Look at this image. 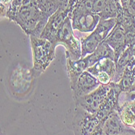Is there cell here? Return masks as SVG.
I'll use <instances>...</instances> for the list:
<instances>
[{
  "instance_id": "4fadbf2b",
  "label": "cell",
  "mask_w": 135,
  "mask_h": 135,
  "mask_svg": "<svg viewBox=\"0 0 135 135\" xmlns=\"http://www.w3.org/2000/svg\"><path fill=\"white\" fill-rule=\"evenodd\" d=\"M90 67L87 57H81L78 60H71L66 57V71L70 79V88L75 85L82 75V73Z\"/></svg>"
},
{
  "instance_id": "30bf717a",
  "label": "cell",
  "mask_w": 135,
  "mask_h": 135,
  "mask_svg": "<svg viewBox=\"0 0 135 135\" xmlns=\"http://www.w3.org/2000/svg\"><path fill=\"white\" fill-rule=\"evenodd\" d=\"M100 84L96 77L92 75L88 70H85L79 76L76 83L71 88L73 91V99L75 100L91 93Z\"/></svg>"
},
{
  "instance_id": "44dd1931",
  "label": "cell",
  "mask_w": 135,
  "mask_h": 135,
  "mask_svg": "<svg viewBox=\"0 0 135 135\" xmlns=\"http://www.w3.org/2000/svg\"><path fill=\"white\" fill-rule=\"evenodd\" d=\"M13 0H0V16L6 18L8 9Z\"/></svg>"
},
{
  "instance_id": "2e32d148",
  "label": "cell",
  "mask_w": 135,
  "mask_h": 135,
  "mask_svg": "<svg viewBox=\"0 0 135 135\" xmlns=\"http://www.w3.org/2000/svg\"><path fill=\"white\" fill-rule=\"evenodd\" d=\"M87 70L94 76H95L99 73H107L113 78V80L116 73V62L112 58H102L99 62H97L94 66L89 67Z\"/></svg>"
},
{
  "instance_id": "8992f818",
  "label": "cell",
  "mask_w": 135,
  "mask_h": 135,
  "mask_svg": "<svg viewBox=\"0 0 135 135\" xmlns=\"http://www.w3.org/2000/svg\"><path fill=\"white\" fill-rule=\"evenodd\" d=\"M113 83L109 84H100L91 93L75 99V105L87 110L91 113H97L104 107L108 102L113 89Z\"/></svg>"
},
{
  "instance_id": "52a82bcc",
  "label": "cell",
  "mask_w": 135,
  "mask_h": 135,
  "mask_svg": "<svg viewBox=\"0 0 135 135\" xmlns=\"http://www.w3.org/2000/svg\"><path fill=\"white\" fill-rule=\"evenodd\" d=\"M55 45H62L66 49V57L71 60H78L82 57L81 41L74 34L71 18L69 14L63 25L57 34Z\"/></svg>"
},
{
  "instance_id": "ffe728a7",
  "label": "cell",
  "mask_w": 135,
  "mask_h": 135,
  "mask_svg": "<svg viewBox=\"0 0 135 135\" xmlns=\"http://www.w3.org/2000/svg\"><path fill=\"white\" fill-rule=\"evenodd\" d=\"M124 11L135 18V0H120Z\"/></svg>"
},
{
  "instance_id": "ac0fdd59",
  "label": "cell",
  "mask_w": 135,
  "mask_h": 135,
  "mask_svg": "<svg viewBox=\"0 0 135 135\" xmlns=\"http://www.w3.org/2000/svg\"><path fill=\"white\" fill-rule=\"evenodd\" d=\"M36 3L43 14L50 18L60 7V0H36Z\"/></svg>"
},
{
  "instance_id": "9c48e42d",
  "label": "cell",
  "mask_w": 135,
  "mask_h": 135,
  "mask_svg": "<svg viewBox=\"0 0 135 135\" xmlns=\"http://www.w3.org/2000/svg\"><path fill=\"white\" fill-rule=\"evenodd\" d=\"M135 134V129L123 123L117 109H114L105 118L102 126V135Z\"/></svg>"
},
{
  "instance_id": "7c38bea8",
  "label": "cell",
  "mask_w": 135,
  "mask_h": 135,
  "mask_svg": "<svg viewBox=\"0 0 135 135\" xmlns=\"http://www.w3.org/2000/svg\"><path fill=\"white\" fill-rule=\"evenodd\" d=\"M111 48L113 50L115 54V62L120 56V54L125 51L127 48L126 43V34L124 28L121 27L120 23H117L114 28L111 31L104 40Z\"/></svg>"
},
{
  "instance_id": "ba28073f",
  "label": "cell",
  "mask_w": 135,
  "mask_h": 135,
  "mask_svg": "<svg viewBox=\"0 0 135 135\" xmlns=\"http://www.w3.org/2000/svg\"><path fill=\"white\" fill-rule=\"evenodd\" d=\"M70 11L66 6H60L58 9L49 18L47 23L40 36L44 37L55 45L58 32L69 16ZM57 46V45H56Z\"/></svg>"
},
{
  "instance_id": "277c9868",
  "label": "cell",
  "mask_w": 135,
  "mask_h": 135,
  "mask_svg": "<svg viewBox=\"0 0 135 135\" xmlns=\"http://www.w3.org/2000/svg\"><path fill=\"white\" fill-rule=\"evenodd\" d=\"M104 120L95 114L75 105L72 120V130L75 135H102Z\"/></svg>"
},
{
  "instance_id": "603a6c76",
  "label": "cell",
  "mask_w": 135,
  "mask_h": 135,
  "mask_svg": "<svg viewBox=\"0 0 135 135\" xmlns=\"http://www.w3.org/2000/svg\"><path fill=\"white\" fill-rule=\"evenodd\" d=\"M68 3H69V0H60V6H66L68 7Z\"/></svg>"
},
{
  "instance_id": "9a60e30c",
  "label": "cell",
  "mask_w": 135,
  "mask_h": 135,
  "mask_svg": "<svg viewBox=\"0 0 135 135\" xmlns=\"http://www.w3.org/2000/svg\"><path fill=\"white\" fill-rule=\"evenodd\" d=\"M86 57H87L88 60L90 67L94 66L97 62H99L102 58L109 57L115 61V54H114L113 50L111 48V46L104 41L100 44V45L97 47V49L92 54H88Z\"/></svg>"
},
{
  "instance_id": "d6986e66",
  "label": "cell",
  "mask_w": 135,
  "mask_h": 135,
  "mask_svg": "<svg viewBox=\"0 0 135 135\" xmlns=\"http://www.w3.org/2000/svg\"><path fill=\"white\" fill-rule=\"evenodd\" d=\"M23 3V0H13L8 9V11L7 13V16L6 18H7L8 20L13 21L17 11H19L20 7H21V5Z\"/></svg>"
},
{
  "instance_id": "5bb4252c",
  "label": "cell",
  "mask_w": 135,
  "mask_h": 135,
  "mask_svg": "<svg viewBox=\"0 0 135 135\" xmlns=\"http://www.w3.org/2000/svg\"><path fill=\"white\" fill-rule=\"evenodd\" d=\"M117 110L125 125L135 126V100H127L119 104Z\"/></svg>"
},
{
  "instance_id": "7a4b0ae2",
  "label": "cell",
  "mask_w": 135,
  "mask_h": 135,
  "mask_svg": "<svg viewBox=\"0 0 135 135\" xmlns=\"http://www.w3.org/2000/svg\"><path fill=\"white\" fill-rule=\"evenodd\" d=\"M32 53V73L40 76L55 58L56 45L41 36H29Z\"/></svg>"
},
{
  "instance_id": "3957f363",
  "label": "cell",
  "mask_w": 135,
  "mask_h": 135,
  "mask_svg": "<svg viewBox=\"0 0 135 135\" xmlns=\"http://www.w3.org/2000/svg\"><path fill=\"white\" fill-rule=\"evenodd\" d=\"M94 0H82L70 12L74 30L91 32L100 20L99 15L93 11Z\"/></svg>"
},
{
  "instance_id": "5b68a950",
  "label": "cell",
  "mask_w": 135,
  "mask_h": 135,
  "mask_svg": "<svg viewBox=\"0 0 135 135\" xmlns=\"http://www.w3.org/2000/svg\"><path fill=\"white\" fill-rule=\"evenodd\" d=\"M117 24V18L100 20L93 32L88 36L81 38L82 57L92 54L114 28Z\"/></svg>"
},
{
  "instance_id": "6da1fadb",
  "label": "cell",
  "mask_w": 135,
  "mask_h": 135,
  "mask_svg": "<svg viewBox=\"0 0 135 135\" xmlns=\"http://www.w3.org/2000/svg\"><path fill=\"white\" fill-rule=\"evenodd\" d=\"M49 18L39 8L36 0H23L13 20L26 35L40 36Z\"/></svg>"
},
{
  "instance_id": "8fae6325",
  "label": "cell",
  "mask_w": 135,
  "mask_h": 135,
  "mask_svg": "<svg viewBox=\"0 0 135 135\" xmlns=\"http://www.w3.org/2000/svg\"><path fill=\"white\" fill-rule=\"evenodd\" d=\"M122 10L120 0H94L93 11L100 20L117 18Z\"/></svg>"
},
{
  "instance_id": "7402d4cb",
  "label": "cell",
  "mask_w": 135,
  "mask_h": 135,
  "mask_svg": "<svg viewBox=\"0 0 135 135\" xmlns=\"http://www.w3.org/2000/svg\"><path fill=\"white\" fill-rule=\"evenodd\" d=\"M82 0H69L68 3V9L71 11V10L73 9V7H75L77 3H79Z\"/></svg>"
},
{
  "instance_id": "e0dca14e",
  "label": "cell",
  "mask_w": 135,
  "mask_h": 135,
  "mask_svg": "<svg viewBox=\"0 0 135 135\" xmlns=\"http://www.w3.org/2000/svg\"><path fill=\"white\" fill-rule=\"evenodd\" d=\"M135 83V57H133L126 66L117 86L121 91H129Z\"/></svg>"
}]
</instances>
